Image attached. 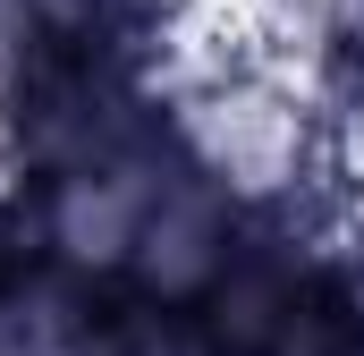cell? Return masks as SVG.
<instances>
[{"mask_svg":"<svg viewBox=\"0 0 364 356\" xmlns=\"http://www.w3.org/2000/svg\"><path fill=\"white\" fill-rule=\"evenodd\" d=\"M161 102H170V136H178L186 170H203L237 212H272L331 178L314 77L263 60L237 34V9L178 34V51L161 68Z\"/></svg>","mask_w":364,"mask_h":356,"instance_id":"1","label":"cell"},{"mask_svg":"<svg viewBox=\"0 0 364 356\" xmlns=\"http://www.w3.org/2000/svg\"><path fill=\"white\" fill-rule=\"evenodd\" d=\"M237 246H246V212L203 170H186V153H178V170L161 178V195H153V212L136 229V255H127L119 297L153 305V314H195L220 288V271L237 263Z\"/></svg>","mask_w":364,"mask_h":356,"instance_id":"3","label":"cell"},{"mask_svg":"<svg viewBox=\"0 0 364 356\" xmlns=\"http://www.w3.org/2000/svg\"><path fill=\"white\" fill-rule=\"evenodd\" d=\"M237 34L322 85L348 51H364V0H237Z\"/></svg>","mask_w":364,"mask_h":356,"instance_id":"4","label":"cell"},{"mask_svg":"<svg viewBox=\"0 0 364 356\" xmlns=\"http://www.w3.org/2000/svg\"><path fill=\"white\" fill-rule=\"evenodd\" d=\"M314 93H322V170L364 212V51H348Z\"/></svg>","mask_w":364,"mask_h":356,"instance_id":"5","label":"cell"},{"mask_svg":"<svg viewBox=\"0 0 364 356\" xmlns=\"http://www.w3.org/2000/svg\"><path fill=\"white\" fill-rule=\"evenodd\" d=\"M178 170V136L144 145V153H119V162H93V170L43 178L26 187V238H34V263L77 280L93 297H119L127 255H136V229L161 195V178Z\"/></svg>","mask_w":364,"mask_h":356,"instance_id":"2","label":"cell"}]
</instances>
